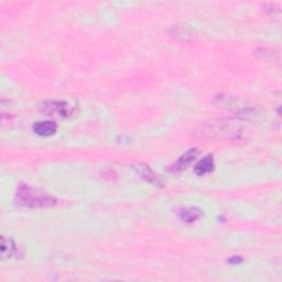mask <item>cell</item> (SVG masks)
Returning a JSON list of instances; mask_svg holds the SVG:
<instances>
[{
	"instance_id": "obj_1",
	"label": "cell",
	"mask_w": 282,
	"mask_h": 282,
	"mask_svg": "<svg viewBox=\"0 0 282 282\" xmlns=\"http://www.w3.org/2000/svg\"><path fill=\"white\" fill-rule=\"evenodd\" d=\"M16 200L18 204L31 207V209H43V207H51L56 203V200L45 193L34 189L28 184H21L17 190Z\"/></svg>"
},
{
	"instance_id": "obj_2",
	"label": "cell",
	"mask_w": 282,
	"mask_h": 282,
	"mask_svg": "<svg viewBox=\"0 0 282 282\" xmlns=\"http://www.w3.org/2000/svg\"><path fill=\"white\" fill-rule=\"evenodd\" d=\"M232 123H224L223 120H218V122H212L210 124H205L204 126H202L200 129V132L198 134L202 137L205 138V139H209V138H224L225 136L229 137L232 136L233 132V128L231 127Z\"/></svg>"
},
{
	"instance_id": "obj_3",
	"label": "cell",
	"mask_w": 282,
	"mask_h": 282,
	"mask_svg": "<svg viewBox=\"0 0 282 282\" xmlns=\"http://www.w3.org/2000/svg\"><path fill=\"white\" fill-rule=\"evenodd\" d=\"M40 109L50 116L66 117L72 114V108L65 102H45L40 106Z\"/></svg>"
},
{
	"instance_id": "obj_4",
	"label": "cell",
	"mask_w": 282,
	"mask_h": 282,
	"mask_svg": "<svg viewBox=\"0 0 282 282\" xmlns=\"http://www.w3.org/2000/svg\"><path fill=\"white\" fill-rule=\"evenodd\" d=\"M134 169L137 171V173L139 174L143 180H146L148 183H150L155 186L163 185V181L160 179V176L155 174V172L146 163L138 162L134 164Z\"/></svg>"
},
{
	"instance_id": "obj_5",
	"label": "cell",
	"mask_w": 282,
	"mask_h": 282,
	"mask_svg": "<svg viewBox=\"0 0 282 282\" xmlns=\"http://www.w3.org/2000/svg\"><path fill=\"white\" fill-rule=\"evenodd\" d=\"M198 155H199L198 149H190L189 151H186L185 153H183L181 155L179 160H177L175 162V164L172 166L171 170L174 171V172H180V171L184 170L187 165L191 164L193 161L197 159Z\"/></svg>"
},
{
	"instance_id": "obj_6",
	"label": "cell",
	"mask_w": 282,
	"mask_h": 282,
	"mask_svg": "<svg viewBox=\"0 0 282 282\" xmlns=\"http://www.w3.org/2000/svg\"><path fill=\"white\" fill-rule=\"evenodd\" d=\"M57 130V126L53 122H38L33 125L34 134L41 137H49L54 135Z\"/></svg>"
},
{
	"instance_id": "obj_7",
	"label": "cell",
	"mask_w": 282,
	"mask_h": 282,
	"mask_svg": "<svg viewBox=\"0 0 282 282\" xmlns=\"http://www.w3.org/2000/svg\"><path fill=\"white\" fill-rule=\"evenodd\" d=\"M169 32L171 37L180 40V41H190V40H192L194 37L191 29L186 26H173L171 27Z\"/></svg>"
},
{
	"instance_id": "obj_8",
	"label": "cell",
	"mask_w": 282,
	"mask_h": 282,
	"mask_svg": "<svg viewBox=\"0 0 282 282\" xmlns=\"http://www.w3.org/2000/svg\"><path fill=\"white\" fill-rule=\"evenodd\" d=\"M214 159H213L212 155H207V157H205L203 160H201L200 162L195 165L194 172L200 176L205 175L214 170Z\"/></svg>"
},
{
	"instance_id": "obj_9",
	"label": "cell",
	"mask_w": 282,
	"mask_h": 282,
	"mask_svg": "<svg viewBox=\"0 0 282 282\" xmlns=\"http://www.w3.org/2000/svg\"><path fill=\"white\" fill-rule=\"evenodd\" d=\"M181 220L186 223H194L202 217V211L197 207H187L180 212Z\"/></svg>"
},
{
	"instance_id": "obj_10",
	"label": "cell",
	"mask_w": 282,
	"mask_h": 282,
	"mask_svg": "<svg viewBox=\"0 0 282 282\" xmlns=\"http://www.w3.org/2000/svg\"><path fill=\"white\" fill-rule=\"evenodd\" d=\"M17 248H16V245L13 241V239H7L3 237L2 238V254L3 257H11L13 256L15 252H16Z\"/></svg>"
}]
</instances>
